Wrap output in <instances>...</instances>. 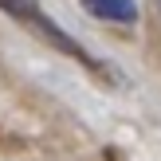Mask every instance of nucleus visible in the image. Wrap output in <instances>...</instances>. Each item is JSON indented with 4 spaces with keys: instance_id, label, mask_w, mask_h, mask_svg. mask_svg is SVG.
Here are the masks:
<instances>
[{
    "instance_id": "1",
    "label": "nucleus",
    "mask_w": 161,
    "mask_h": 161,
    "mask_svg": "<svg viewBox=\"0 0 161 161\" xmlns=\"http://www.w3.org/2000/svg\"><path fill=\"white\" fill-rule=\"evenodd\" d=\"M0 8H4V12H12V16H20V20L28 24V28H36V31H39V36L55 39V43H59V47H63L67 55H75V59L91 63L83 47H79V43H71V39H67V36H63V31H59V28H55V24H51V20H47V16L39 12V8H36V0H0ZM91 67H94V63H91Z\"/></svg>"
},
{
    "instance_id": "2",
    "label": "nucleus",
    "mask_w": 161,
    "mask_h": 161,
    "mask_svg": "<svg viewBox=\"0 0 161 161\" xmlns=\"http://www.w3.org/2000/svg\"><path fill=\"white\" fill-rule=\"evenodd\" d=\"M83 8L94 20H106V24H134L138 20V4L134 0H83Z\"/></svg>"
}]
</instances>
